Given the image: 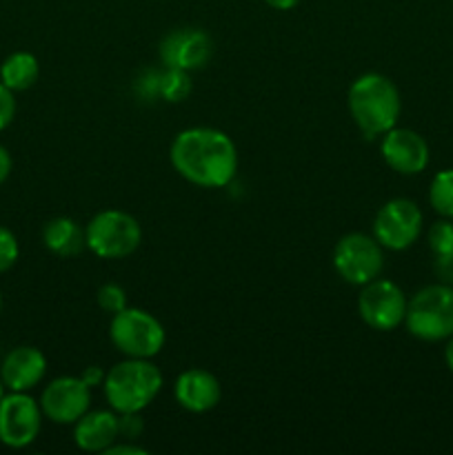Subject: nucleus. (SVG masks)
<instances>
[{
  "mask_svg": "<svg viewBox=\"0 0 453 455\" xmlns=\"http://www.w3.org/2000/svg\"><path fill=\"white\" fill-rule=\"evenodd\" d=\"M333 269L346 284L364 287L380 278L385 269V247L373 238V234L354 231L342 235L333 247Z\"/></svg>",
  "mask_w": 453,
  "mask_h": 455,
  "instance_id": "nucleus-7",
  "label": "nucleus"
},
{
  "mask_svg": "<svg viewBox=\"0 0 453 455\" xmlns=\"http://www.w3.org/2000/svg\"><path fill=\"white\" fill-rule=\"evenodd\" d=\"M43 409L27 391H9L0 400V443L9 449H25L43 429Z\"/></svg>",
  "mask_w": 453,
  "mask_h": 455,
  "instance_id": "nucleus-10",
  "label": "nucleus"
},
{
  "mask_svg": "<svg viewBox=\"0 0 453 455\" xmlns=\"http://www.w3.org/2000/svg\"><path fill=\"white\" fill-rule=\"evenodd\" d=\"M84 243L93 256L102 260H120L140 247L142 229L140 222L120 209L98 212L84 227Z\"/></svg>",
  "mask_w": 453,
  "mask_h": 455,
  "instance_id": "nucleus-5",
  "label": "nucleus"
},
{
  "mask_svg": "<svg viewBox=\"0 0 453 455\" xmlns=\"http://www.w3.org/2000/svg\"><path fill=\"white\" fill-rule=\"evenodd\" d=\"M105 453L107 455H147L149 451L138 447V444H111Z\"/></svg>",
  "mask_w": 453,
  "mask_h": 455,
  "instance_id": "nucleus-27",
  "label": "nucleus"
},
{
  "mask_svg": "<svg viewBox=\"0 0 453 455\" xmlns=\"http://www.w3.org/2000/svg\"><path fill=\"white\" fill-rule=\"evenodd\" d=\"M409 298L402 289L386 278H376L364 284L358 296V314L367 327L376 331H393L404 324Z\"/></svg>",
  "mask_w": 453,
  "mask_h": 455,
  "instance_id": "nucleus-9",
  "label": "nucleus"
},
{
  "mask_svg": "<svg viewBox=\"0 0 453 455\" xmlns=\"http://www.w3.org/2000/svg\"><path fill=\"white\" fill-rule=\"evenodd\" d=\"M120 438V416L114 409L87 411L74 425V440L80 451L105 453Z\"/></svg>",
  "mask_w": 453,
  "mask_h": 455,
  "instance_id": "nucleus-16",
  "label": "nucleus"
},
{
  "mask_svg": "<svg viewBox=\"0 0 453 455\" xmlns=\"http://www.w3.org/2000/svg\"><path fill=\"white\" fill-rule=\"evenodd\" d=\"M91 407V389L80 376H60L40 395L43 416L53 425H76Z\"/></svg>",
  "mask_w": 453,
  "mask_h": 455,
  "instance_id": "nucleus-11",
  "label": "nucleus"
},
{
  "mask_svg": "<svg viewBox=\"0 0 453 455\" xmlns=\"http://www.w3.org/2000/svg\"><path fill=\"white\" fill-rule=\"evenodd\" d=\"M4 391H7V387H4L3 378H0V400H3V398H4Z\"/></svg>",
  "mask_w": 453,
  "mask_h": 455,
  "instance_id": "nucleus-31",
  "label": "nucleus"
},
{
  "mask_svg": "<svg viewBox=\"0 0 453 455\" xmlns=\"http://www.w3.org/2000/svg\"><path fill=\"white\" fill-rule=\"evenodd\" d=\"M96 302L102 311H107V314H111V315L118 314V311L127 309L129 307L127 305V291H124V289L115 283L102 284L96 293Z\"/></svg>",
  "mask_w": 453,
  "mask_h": 455,
  "instance_id": "nucleus-22",
  "label": "nucleus"
},
{
  "mask_svg": "<svg viewBox=\"0 0 453 455\" xmlns=\"http://www.w3.org/2000/svg\"><path fill=\"white\" fill-rule=\"evenodd\" d=\"M420 207L409 198H393L378 209L373 218V238L389 251H404L417 243L422 234Z\"/></svg>",
  "mask_w": 453,
  "mask_h": 455,
  "instance_id": "nucleus-8",
  "label": "nucleus"
},
{
  "mask_svg": "<svg viewBox=\"0 0 453 455\" xmlns=\"http://www.w3.org/2000/svg\"><path fill=\"white\" fill-rule=\"evenodd\" d=\"M40 65L31 52H13L0 65V83L7 84L13 93L27 92L38 83Z\"/></svg>",
  "mask_w": 453,
  "mask_h": 455,
  "instance_id": "nucleus-18",
  "label": "nucleus"
},
{
  "mask_svg": "<svg viewBox=\"0 0 453 455\" xmlns=\"http://www.w3.org/2000/svg\"><path fill=\"white\" fill-rule=\"evenodd\" d=\"M13 116H16V98L7 84L0 83V132L13 123Z\"/></svg>",
  "mask_w": 453,
  "mask_h": 455,
  "instance_id": "nucleus-24",
  "label": "nucleus"
},
{
  "mask_svg": "<svg viewBox=\"0 0 453 455\" xmlns=\"http://www.w3.org/2000/svg\"><path fill=\"white\" fill-rule=\"evenodd\" d=\"M191 93L189 71L169 69L164 67L163 74H158V96L167 102H182Z\"/></svg>",
  "mask_w": 453,
  "mask_h": 455,
  "instance_id": "nucleus-20",
  "label": "nucleus"
},
{
  "mask_svg": "<svg viewBox=\"0 0 453 455\" xmlns=\"http://www.w3.org/2000/svg\"><path fill=\"white\" fill-rule=\"evenodd\" d=\"M173 169L203 189H222L238 173V149L225 132L213 127L182 129L169 149Z\"/></svg>",
  "mask_w": 453,
  "mask_h": 455,
  "instance_id": "nucleus-1",
  "label": "nucleus"
},
{
  "mask_svg": "<svg viewBox=\"0 0 453 455\" xmlns=\"http://www.w3.org/2000/svg\"><path fill=\"white\" fill-rule=\"evenodd\" d=\"M47 373V358L36 347H16L4 355L0 378L9 391H31Z\"/></svg>",
  "mask_w": 453,
  "mask_h": 455,
  "instance_id": "nucleus-15",
  "label": "nucleus"
},
{
  "mask_svg": "<svg viewBox=\"0 0 453 455\" xmlns=\"http://www.w3.org/2000/svg\"><path fill=\"white\" fill-rule=\"evenodd\" d=\"M211 58V38L203 29L180 27L169 31L160 43V60L169 69L198 71Z\"/></svg>",
  "mask_w": 453,
  "mask_h": 455,
  "instance_id": "nucleus-12",
  "label": "nucleus"
},
{
  "mask_svg": "<svg viewBox=\"0 0 453 455\" xmlns=\"http://www.w3.org/2000/svg\"><path fill=\"white\" fill-rule=\"evenodd\" d=\"M349 114L364 138L385 136L398 124L402 100L393 80L385 74H362L351 83L346 96Z\"/></svg>",
  "mask_w": 453,
  "mask_h": 455,
  "instance_id": "nucleus-2",
  "label": "nucleus"
},
{
  "mask_svg": "<svg viewBox=\"0 0 453 455\" xmlns=\"http://www.w3.org/2000/svg\"><path fill=\"white\" fill-rule=\"evenodd\" d=\"M18 258H20V244H18V238L13 235L12 229L0 225V274L12 269L18 262Z\"/></svg>",
  "mask_w": 453,
  "mask_h": 455,
  "instance_id": "nucleus-23",
  "label": "nucleus"
},
{
  "mask_svg": "<svg viewBox=\"0 0 453 455\" xmlns=\"http://www.w3.org/2000/svg\"><path fill=\"white\" fill-rule=\"evenodd\" d=\"M109 340L124 358L151 360L163 351L167 333H164L163 323L149 311L127 307L111 315Z\"/></svg>",
  "mask_w": 453,
  "mask_h": 455,
  "instance_id": "nucleus-6",
  "label": "nucleus"
},
{
  "mask_svg": "<svg viewBox=\"0 0 453 455\" xmlns=\"http://www.w3.org/2000/svg\"><path fill=\"white\" fill-rule=\"evenodd\" d=\"M43 243L53 256L74 258L87 247L84 243V229L74 218H53L43 227Z\"/></svg>",
  "mask_w": 453,
  "mask_h": 455,
  "instance_id": "nucleus-17",
  "label": "nucleus"
},
{
  "mask_svg": "<svg viewBox=\"0 0 453 455\" xmlns=\"http://www.w3.org/2000/svg\"><path fill=\"white\" fill-rule=\"evenodd\" d=\"M12 167H13L12 154L7 151V147L0 145V185H3V182L9 178V173H12Z\"/></svg>",
  "mask_w": 453,
  "mask_h": 455,
  "instance_id": "nucleus-28",
  "label": "nucleus"
},
{
  "mask_svg": "<svg viewBox=\"0 0 453 455\" xmlns=\"http://www.w3.org/2000/svg\"><path fill=\"white\" fill-rule=\"evenodd\" d=\"M164 380L147 358H127L107 371L102 391L115 413H140L155 400Z\"/></svg>",
  "mask_w": 453,
  "mask_h": 455,
  "instance_id": "nucleus-3",
  "label": "nucleus"
},
{
  "mask_svg": "<svg viewBox=\"0 0 453 455\" xmlns=\"http://www.w3.org/2000/svg\"><path fill=\"white\" fill-rule=\"evenodd\" d=\"M380 154L385 163L402 176H417L425 172L431 160L425 138L413 129L398 127V124L382 136Z\"/></svg>",
  "mask_w": 453,
  "mask_h": 455,
  "instance_id": "nucleus-13",
  "label": "nucleus"
},
{
  "mask_svg": "<svg viewBox=\"0 0 453 455\" xmlns=\"http://www.w3.org/2000/svg\"><path fill=\"white\" fill-rule=\"evenodd\" d=\"M433 269H435V275L440 278V283L451 284L453 287V251L442 253V256H435Z\"/></svg>",
  "mask_w": 453,
  "mask_h": 455,
  "instance_id": "nucleus-25",
  "label": "nucleus"
},
{
  "mask_svg": "<svg viewBox=\"0 0 453 455\" xmlns=\"http://www.w3.org/2000/svg\"><path fill=\"white\" fill-rule=\"evenodd\" d=\"M429 204L440 218L453 220V169H442L429 185Z\"/></svg>",
  "mask_w": 453,
  "mask_h": 455,
  "instance_id": "nucleus-19",
  "label": "nucleus"
},
{
  "mask_svg": "<svg viewBox=\"0 0 453 455\" xmlns=\"http://www.w3.org/2000/svg\"><path fill=\"white\" fill-rule=\"evenodd\" d=\"M265 3L269 4L271 9H275V12H289V9L300 4V0H265Z\"/></svg>",
  "mask_w": 453,
  "mask_h": 455,
  "instance_id": "nucleus-29",
  "label": "nucleus"
},
{
  "mask_svg": "<svg viewBox=\"0 0 453 455\" xmlns=\"http://www.w3.org/2000/svg\"><path fill=\"white\" fill-rule=\"evenodd\" d=\"M0 309H3V296H0Z\"/></svg>",
  "mask_w": 453,
  "mask_h": 455,
  "instance_id": "nucleus-32",
  "label": "nucleus"
},
{
  "mask_svg": "<svg viewBox=\"0 0 453 455\" xmlns=\"http://www.w3.org/2000/svg\"><path fill=\"white\" fill-rule=\"evenodd\" d=\"M404 327L422 342H442L453 336V287L429 284L409 300Z\"/></svg>",
  "mask_w": 453,
  "mask_h": 455,
  "instance_id": "nucleus-4",
  "label": "nucleus"
},
{
  "mask_svg": "<svg viewBox=\"0 0 453 455\" xmlns=\"http://www.w3.org/2000/svg\"><path fill=\"white\" fill-rule=\"evenodd\" d=\"M444 363H447L449 371L453 373V336L447 338V347H444Z\"/></svg>",
  "mask_w": 453,
  "mask_h": 455,
  "instance_id": "nucleus-30",
  "label": "nucleus"
},
{
  "mask_svg": "<svg viewBox=\"0 0 453 455\" xmlns=\"http://www.w3.org/2000/svg\"><path fill=\"white\" fill-rule=\"evenodd\" d=\"M105 376H107V371H102V369L96 367V364H91V367H84V371L80 373V378H83L84 385H87L89 389L102 387V382H105Z\"/></svg>",
  "mask_w": 453,
  "mask_h": 455,
  "instance_id": "nucleus-26",
  "label": "nucleus"
},
{
  "mask_svg": "<svg viewBox=\"0 0 453 455\" xmlns=\"http://www.w3.org/2000/svg\"><path fill=\"white\" fill-rule=\"evenodd\" d=\"M173 395L185 411L207 413L220 403L222 387L213 373L204 371V369H187L176 378Z\"/></svg>",
  "mask_w": 453,
  "mask_h": 455,
  "instance_id": "nucleus-14",
  "label": "nucleus"
},
{
  "mask_svg": "<svg viewBox=\"0 0 453 455\" xmlns=\"http://www.w3.org/2000/svg\"><path fill=\"white\" fill-rule=\"evenodd\" d=\"M426 243L433 256H442V253L453 251V220L451 218H442V220L433 222L426 234Z\"/></svg>",
  "mask_w": 453,
  "mask_h": 455,
  "instance_id": "nucleus-21",
  "label": "nucleus"
}]
</instances>
